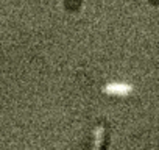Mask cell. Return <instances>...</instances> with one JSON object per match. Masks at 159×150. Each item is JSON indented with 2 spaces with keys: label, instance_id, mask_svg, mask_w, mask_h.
Instances as JSON below:
<instances>
[{
  "label": "cell",
  "instance_id": "obj_1",
  "mask_svg": "<svg viewBox=\"0 0 159 150\" xmlns=\"http://www.w3.org/2000/svg\"><path fill=\"white\" fill-rule=\"evenodd\" d=\"M131 91H133V86L126 85V83H111V85L105 86V92L114 94V96H126Z\"/></svg>",
  "mask_w": 159,
  "mask_h": 150
},
{
  "label": "cell",
  "instance_id": "obj_2",
  "mask_svg": "<svg viewBox=\"0 0 159 150\" xmlns=\"http://www.w3.org/2000/svg\"><path fill=\"white\" fill-rule=\"evenodd\" d=\"M103 134H105V128L102 125H98L94 131V136H95V142H94V148L92 150H100L102 147V142H103Z\"/></svg>",
  "mask_w": 159,
  "mask_h": 150
}]
</instances>
